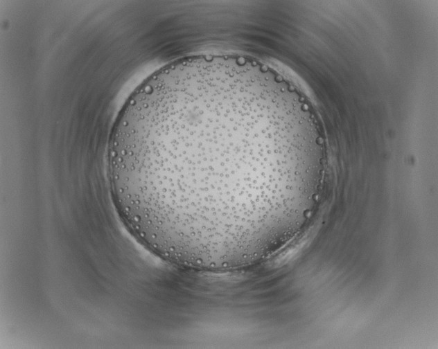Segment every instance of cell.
Segmentation results:
<instances>
[{
	"label": "cell",
	"mask_w": 438,
	"mask_h": 349,
	"mask_svg": "<svg viewBox=\"0 0 438 349\" xmlns=\"http://www.w3.org/2000/svg\"><path fill=\"white\" fill-rule=\"evenodd\" d=\"M281 161L247 110L207 97L170 98L121 111L108 174L120 217L140 237L161 245L215 244L261 224L270 196L263 170Z\"/></svg>",
	"instance_id": "cell-1"
},
{
	"label": "cell",
	"mask_w": 438,
	"mask_h": 349,
	"mask_svg": "<svg viewBox=\"0 0 438 349\" xmlns=\"http://www.w3.org/2000/svg\"><path fill=\"white\" fill-rule=\"evenodd\" d=\"M242 266H243V265H242ZM234 268H236V267H234ZM230 269H231V268H230Z\"/></svg>",
	"instance_id": "cell-2"
}]
</instances>
